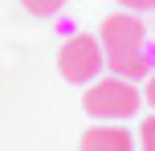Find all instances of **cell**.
<instances>
[{"mask_svg": "<svg viewBox=\"0 0 155 151\" xmlns=\"http://www.w3.org/2000/svg\"><path fill=\"white\" fill-rule=\"evenodd\" d=\"M78 151H135V139L127 127H90L82 135V143H78Z\"/></svg>", "mask_w": 155, "mask_h": 151, "instance_id": "277c9868", "label": "cell"}, {"mask_svg": "<svg viewBox=\"0 0 155 151\" xmlns=\"http://www.w3.org/2000/svg\"><path fill=\"white\" fill-rule=\"evenodd\" d=\"M25 4V12H33V16H57L65 8V0H21Z\"/></svg>", "mask_w": 155, "mask_h": 151, "instance_id": "5b68a950", "label": "cell"}, {"mask_svg": "<svg viewBox=\"0 0 155 151\" xmlns=\"http://www.w3.org/2000/svg\"><path fill=\"white\" fill-rule=\"evenodd\" d=\"M118 4L127 12H147V8H155V0H118Z\"/></svg>", "mask_w": 155, "mask_h": 151, "instance_id": "52a82bcc", "label": "cell"}, {"mask_svg": "<svg viewBox=\"0 0 155 151\" xmlns=\"http://www.w3.org/2000/svg\"><path fill=\"white\" fill-rule=\"evenodd\" d=\"M143 98H147V102L155 106V70L147 74V86H143Z\"/></svg>", "mask_w": 155, "mask_h": 151, "instance_id": "ba28073f", "label": "cell"}, {"mask_svg": "<svg viewBox=\"0 0 155 151\" xmlns=\"http://www.w3.org/2000/svg\"><path fill=\"white\" fill-rule=\"evenodd\" d=\"M143 102V90H135V82L127 78H94L90 90H86L82 106L86 114H94V119H131L135 110H139Z\"/></svg>", "mask_w": 155, "mask_h": 151, "instance_id": "7a4b0ae2", "label": "cell"}, {"mask_svg": "<svg viewBox=\"0 0 155 151\" xmlns=\"http://www.w3.org/2000/svg\"><path fill=\"white\" fill-rule=\"evenodd\" d=\"M102 65H106V57H102L98 37H86V33L70 37L61 45V53H57V70H61V78L74 82V86H90L102 74Z\"/></svg>", "mask_w": 155, "mask_h": 151, "instance_id": "3957f363", "label": "cell"}, {"mask_svg": "<svg viewBox=\"0 0 155 151\" xmlns=\"http://www.w3.org/2000/svg\"><path fill=\"white\" fill-rule=\"evenodd\" d=\"M98 45H102V57H106L110 74L114 78H127V82H139L155 70V57L147 49V29H143L139 12H114L102 21L98 29Z\"/></svg>", "mask_w": 155, "mask_h": 151, "instance_id": "6da1fadb", "label": "cell"}, {"mask_svg": "<svg viewBox=\"0 0 155 151\" xmlns=\"http://www.w3.org/2000/svg\"><path fill=\"white\" fill-rule=\"evenodd\" d=\"M139 147H143V151H155V114L143 119V127H139Z\"/></svg>", "mask_w": 155, "mask_h": 151, "instance_id": "8992f818", "label": "cell"}]
</instances>
